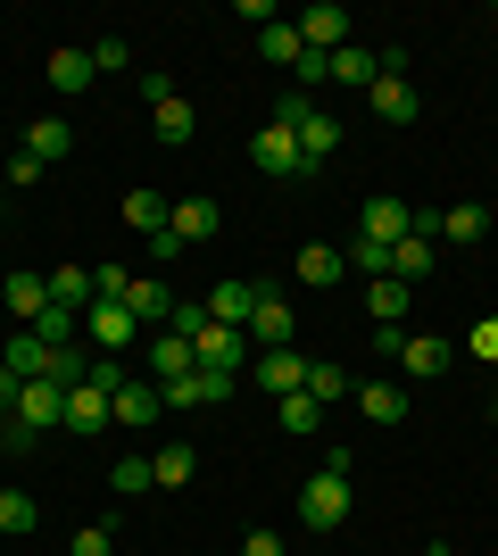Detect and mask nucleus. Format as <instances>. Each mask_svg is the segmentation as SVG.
Returning a JSON list of instances; mask_svg holds the SVG:
<instances>
[{"label": "nucleus", "instance_id": "obj_1", "mask_svg": "<svg viewBox=\"0 0 498 556\" xmlns=\"http://www.w3.org/2000/svg\"><path fill=\"white\" fill-rule=\"evenodd\" d=\"M42 424H67V391H59V382H25L17 416L0 424V448H34V441H42Z\"/></svg>", "mask_w": 498, "mask_h": 556}, {"label": "nucleus", "instance_id": "obj_2", "mask_svg": "<svg viewBox=\"0 0 498 556\" xmlns=\"http://www.w3.org/2000/svg\"><path fill=\"white\" fill-rule=\"evenodd\" d=\"M299 523L308 532H341L349 523V473H308L299 482Z\"/></svg>", "mask_w": 498, "mask_h": 556}, {"label": "nucleus", "instance_id": "obj_3", "mask_svg": "<svg viewBox=\"0 0 498 556\" xmlns=\"http://www.w3.org/2000/svg\"><path fill=\"white\" fill-rule=\"evenodd\" d=\"M84 341H92L100 357H125V349L142 341V325H133V307H125V300H92V307H84Z\"/></svg>", "mask_w": 498, "mask_h": 556}, {"label": "nucleus", "instance_id": "obj_4", "mask_svg": "<svg viewBox=\"0 0 498 556\" xmlns=\"http://www.w3.org/2000/svg\"><path fill=\"white\" fill-rule=\"evenodd\" d=\"M175 300H183V291H175L166 275H133V282H125V307H133V325H142V332L175 325Z\"/></svg>", "mask_w": 498, "mask_h": 556}, {"label": "nucleus", "instance_id": "obj_5", "mask_svg": "<svg viewBox=\"0 0 498 556\" xmlns=\"http://www.w3.org/2000/svg\"><path fill=\"white\" fill-rule=\"evenodd\" d=\"M250 382H258L266 399H291V391H308V357H299V349H258Z\"/></svg>", "mask_w": 498, "mask_h": 556}, {"label": "nucleus", "instance_id": "obj_6", "mask_svg": "<svg viewBox=\"0 0 498 556\" xmlns=\"http://www.w3.org/2000/svg\"><path fill=\"white\" fill-rule=\"evenodd\" d=\"M291 332H299V316H291V300L266 282L258 307H250V341H258V349H291Z\"/></svg>", "mask_w": 498, "mask_h": 556}, {"label": "nucleus", "instance_id": "obj_7", "mask_svg": "<svg viewBox=\"0 0 498 556\" xmlns=\"http://www.w3.org/2000/svg\"><path fill=\"white\" fill-rule=\"evenodd\" d=\"M291 25H299V42H308V50H324V59H332L341 42H349V9H341V0H316V9H299Z\"/></svg>", "mask_w": 498, "mask_h": 556}, {"label": "nucleus", "instance_id": "obj_8", "mask_svg": "<svg viewBox=\"0 0 498 556\" xmlns=\"http://www.w3.org/2000/svg\"><path fill=\"white\" fill-rule=\"evenodd\" d=\"M191 357H200L208 374H241V366H250V332H233V325H208L200 341H191Z\"/></svg>", "mask_w": 498, "mask_h": 556}, {"label": "nucleus", "instance_id": "obj_9", "mask_svg": "<svg viewBox=\"0 0 498 556\" xmlns=\"http://www.w3.org/2000/svg\"><path fill=\"white\" fill-rule=\"evenodd\" d=\"M357 225H366V241H382V250H391V241H407V232H416V208H407V200H391V191H374Z\"/></svg>", "mask_w": 498, "mask_h": 556}, {"label": "nucleus", "instance_id": "obj_10", "mask_svg": "<svg viewBox=\"0 0 498 556\" xmlns=\"http://www.w3.org/2000/svg\"><path fill=\"white\" fill-rule=\"evenodd\" d=\"M258 291H266V282H216V291H208L200 307H208V325H233V332H250V307H258Z\"/></svg>", "mask_w": 498, "mask_h": 556}, {"label": "nucleus", "instance_id": "obj_11", "mask_svg": "<svg viewBox=\"0 0 498 556\" xmlns=\"http://www.w3.org/2000/svg\"><path fill=\"white\" fill-rule=\"evenodd\" d=\"M250 166H258V175H308V166H299V141H291L283 125H258V141H250Z\"/></svg>", "mask_w": 498, "mask_h": 556}, {"label": "nucleus", "instance_id": "obj_12", "mask_svg": "<svg viewBox=\"0 0 498 556\" xmlns=\"http://www.w3.org/2000/svg\"><path fill=\"white\" fill-rule=\"evenodd\" d=\"M0 300H9V316H17V325H42V307H50V275H25V266H9Z\"/></svg>", "mask_w": 498, "mask_h": 556}, {"label": "nucleus", "instance_id": "obj_13", "mask_svg": "<svg viewBox=\"0 0 498 556\" xmlns=\"http://www.w3.org/2000/svg\"><path fill=\"white\" fill-rule=\"evenodd\" d=\"M366 109H374L382 125H416V116H424V92H416V84H391V75H374Z\"/></svg>", "mask_w": 498, "mask_h": 556}, {"label": "nucleus", "instance_id": "obj_14", "mask_svg": "<svg viewBox=\"0 0 498 556\" xmlns=\"http://www.w3.org/2000/svg\"><path fill=\"white\" fill-rule=\"evenodd\" d=\"M142 366H150V382H183L191 366H200V357H191V341H175V332H150V349H142Z\"/></svg>", "mask_w": 498, "mask_h": 556}, {"label": "nucleus", "instance_id": "obj_15", "mask_svg": "<svg viewBox=\"0 0 498 556\" xmlns=\"http://www.w3.org/2000/svg\"><path fill=\"white\" fill-rule=\"evenodd\" d=\"M108 407H117V424H125V432H150V424L166 416V399H158V382H125V391L108 399Z\"/></svg>", "mask_w": 498, "mask_h": 556}, {"label": "nucleus", "instance_id": "obj_16", "mask_svg": "<svg viewBox=\"0 0 498 556\" xmlns=\"http://www.w3.org/2000/svg\"><path fill=\"white\" fill-rule=\"evenodd\" d=\"M166 225H175V241H216V232H225V208H216V200H175V216H166Z\"/></svg>", "mask_w": 498, "mask_h": 556}, {"label": "nucleus", "instance_id": "obj_17", "mask_svg": "<svg viewBox=\"0 0 498 556\" xmlns=\"http://www.w3.org/2000/svg\"><path fill=\"white\" fill-rule=\"evenodd\" d=\"M291 141H299V166L316 175V166H324L332 150H341V116H332V109H316V116H308V125H299Z\"/></svg>", "mask_w": 498, "mask_h": 556}, {"label": "nucleus", "instance_id": "obj_18", "mask_svg": "<svg viewBox=\"0 0 498 556\" xmlns=\"http://www.w3.org/2000/svg\"><path fill=\"white\" fill-rule=\"evenodd\" d=\"M432 257H440V241H424V232H407V241H391V275L416 291V282H432Z\"/></svg>", "mask_w": 498, "mask_h": 556}, {"label": "nucleus", "instance_id": "obj_19", "mask_svg": "<svg viewBox=\"0 0 498 556\" xmlns=\"http://www.w3.org/2000/svg\"><path fill=\"white\" fill-rule=\"evenodd\" d=\"M407 307H416V291H407L399 275H374V282H366V316H374V325H407Z\"/></svg>", "mask_w": 498, "mask_h": 556}, {"label": "nucleus", "instance_id": "obj_20", "mask_svg": "<svg viewBox=\"0 0 498 556\" xmlns=\"http://www.w3.org/2000/svg\"><path fill=\"white\" fill-rule=\"evenodd\" d=\"M108 424H117L108 391H92V382H75V391H67V432H108Z\"/></svg>", "mask_w": 498, "mask_h": 556}, {"label": "nucleus", "instance_id": "obj_21", "mask_svg": "<svg viewBox=\"0 0 498 556\" xmlns=\"http://www.w3.org/2000/svg\"><path fill=\"white\" fill-rule=\"evenodd\" d=\"M0 366L17 374V382H42V374H50V341H42V332H25V325H17V341L0 349Z\"/></svg>", "mask_w": 498, "mask_h": 556}, {"label": "nucleus", "instance_id": "obj_22", "mask_svg": "<svg viewBox=\"0 0 498 556\" xmlns=\"http://www.w3.org/2000/svg\"><path fill=\"white\" fill-rule=\"evenodd\" d=\"M357 416H366V424H407V391H399V382H357Z\"/></svg>", "mask_w": 498, "mask_h": 556}, {"label": "nucleus", "instance_id": "obj_23", "mask_svg": "<svg viewBox=\"0 0 498 556\" xmlns=\"http://www.w3.org/2000/svg\"><path fill=\"white\" fill-rule=\"evenodd\" d=\"M498 216L482 208V200H457V208H440V241H449V250H465V241H482V232H490Z\"/></svg>", "mask_w": 498, "mask_h": 556}, {"label": "nucleus", "instance_id": "obj_24", "mask_svg": "<svg viewBox=\"0 0 498 556\" xmlns=\"http://www.w3.org/2000/svg\"><path fill=\"white\" fill-rule=\"evenodd\" d=\"M17 150H25V159H67V150H75V134H67V116H34V125H25V141H17Z\"/></svg>", "mask_w": 498, "mask_h": 556}, {"label": "nucleus", "instance_id": "obj_25", "mask_svg": "<svg viewBox=\"0 0 498 556\" xmlns=\"http://www.w3.org/2000/svg\"><path fill=\"white\" fill-rule=\"evenodd\" d=\"M92 300H100L92 266H59V275H50V307H67V316H84Z\"/></svg>", "mask_w": 498, "mask_h": 556}, {"label": "nucleus", "instance_id": "obj_26", "mask_svg": "<svg viewBox=\"0 0 498 556\" xmlns=\"http://www.w3.org/2000/svg\"><path fill=\"white\" fill-rule=\"evenodd\" d=\"M399 366L416 374V382H432V374H449V341H440V332H407Z\"/></svg>", "mask_w": 498, "mask_h": 556}, {"label": "nucleus", "instance_id": "obj_27", "mask_svg": "<svg viewBox=\"0 0 498 556\" xmlns=\"http://www.w3.org/2000/svg\"><path fill=\"white\" fill-rule=\"evenodd\" d=\"M191 473H200V457H191L183 441H166V448H150V482H158V490H183Z\"/></svg>", "mask_w": 498, "mask_h": 556}, {"label": "nucleus", "instance_id": "obj_28", "mask_svg": "<svg viewBox=\"0 0 498 556\" xmlns=\"http://www.w3.org/2000/svg\"><path fill=\"white\" fill-rule=\"evenodd\" d=\"M341 275H349V257H341V250H324V241H308V250H299V282H308V291H332Z\"/></svg>", "mask_w": 498, "mask_h": 556}, {"label": "nucleus", "instance_id": "obj_29", "mask_svg": "<svg viewBox=\"0 0 498 556\" xmlns=\"http://www.w3.org/2000/svg\"><path fill=\"white\" fill-rule=\"evenodd\" d=\"M150 125H158V141H175V150H183L191 134H200V116H191V100L175 92V100H158V109H150Z\"/></svg>", "mask_w": 498, "mask_h": 556}, {"label": "nucleus", "instance_id": "obj_30", "mask_svg": "<svg viewBox=\"0 0 498 556\" xmlns=\"http://www.w3.org/2000/svg\"><path fill=\"white\" fill-rule=\"evenodd\" d=\"M332 84H357V92H374V50H366V42H341V50H332Z\"/></svg>", "mask_w": 498, "mask_h": 556}, {"label": "nucleus", "instance_id": "obj_31", "mask_svg": "<svg viewBox=\"0 0 498 556\" xmlns=\"http://www.w3.org/2000/svg\"><path fill=\"white\" fill-rule=\"evenodd\" d=\"M357 382H349V366H332V357H308V399L316 407H332V399H349Z\"/></svg>", "mask_w": 498, "mask_h": 556}, {"label": "nucleus", "instance_id": "obj_32", "mask_svg": "<svg viewBox=\"0 0 498 556\" xmlns=\"http://www.w3.org/2000/svg\"><path fill=\"white\" fill-rule=\"evenodd\" d=\"M50 84L59 92H92V50H50Z\"/></svg>", "mask_w": 498, "mask_h": 556}, {"label": "nucleus", "instance_id": "obj_33", "mask_svg": "<svg viewBox=\"0 0 498 556\" xmlns=\"http://www.w3.org/2000/svg\"><path fill=\"white\" fill-rule=\"evenodd\" d=\"M299 50H308V42H299V25H266V34H258L266 67H299Z\"/></svg>", "mask_w": 498, "mask_h": 556}, {"label": "nucleus", "instance_id": "obj_34", "mask_svg": "<svg viewBox=\"0 0 498 556\" xmlns=\"http://www.w3.org/2000/svg\"><path fill=\"white\" fill-rule=\"evenodd\" d=\"M34 523H42V507H34L25 490H0V532H9V540H25Z\"/></svg>", "mask_w": 498, "mask_h": 556}, {"label": "nucleus", "instance_id": "obj_35", "mask_svg": "<svg viewBox=\"0 0 498 556\" xmlns=\"http://www.w3.org/2000/svg\"><path fill=\"white\" fill-rule=\"evenodd\" d=\"M274 416H283V432H316V424H324V407H316L308 391H291V399H274Z\"/></svg>", "mask_w": 498, "mask_h": 556}, {"label": "nucleus", "instance_id": "obj_36", "mask_svg": "<svg viewBox=\"0 0 498 556\" xmlns=\"http://www.w3.org/2000/svg\"><path fill=\"white\" fill-rule=\"evenodd\" d=\"M166 216L175 208H166L158 191H133V200H125V225H142V232H166Z\"/></svg>", "mask_w": 498, "mask_h": 556}, {"label": "nucleus", "instance_id": "obj_37", "mask_svg": "<svg viewBox=\"0 0 498 556\" xmlns=\"http://www.w3.org/2000/svg\"><path fill=\"white\" fill-rule=\"evenodd\" d=\"M341 257H349V266H357L366 282H374V275H391V250H382V241H366V232H357V241H349Z\"/></svg>", "mask_w": 498, "mask_h": 556}, {"label": "nucleus", "instance_id": "obj_38", "mask_svg": "<svg viewBox=\"0 0 498 556\" xmlns=\"http://www.w3.org/2000/svg\"><path fill=\"white\" fill-rule=\"evenodd\" d=\"M108 490H117V498H133V490H158V482H150V457H117Z\"/></svg>", "mask_w": 498, "mask_h": 556}, {"label": "nucleus", "instance_id": "obj_39", "mask_svg": "<svg viewBox=\"0 0 498 556\" xmlns=\"http://www.w3.org/2000/svg\"><path fill=\"white\" fill-rule=\"evenodd\" d=\"M125 67H133V50H125L117 34H100L92 42V75H125Z\"/></svg>", "mask_w": 498, "mask_h": 556}, {"label": "nucleus", "instance_id": "obj_40", "mask_svg": "<svg viewBox=\"0 0 498 556\" xmlns=\"http://www.w3.org/2000/svg\"><path fill=\"white\" fill-rule=\"evenodd\" d=\"M308 116H316V100H308V92H274V125H283V134H299Z\"/></svg>", "mask_w": 498, "mask_h": 556}, {"label": "nucleus", "instance_id": "obj_41", "mask_svg": "<svg viewBox=\"0 0 498 556\" xmlns=\"http://www.w3.org/2000/svg\"><path fill=\"white\" fill-rule=\"evenodd\" d=\"M67 556H117V532H108V523H84V532L67 540Z\"/></svg>", "mask_w": 498, "mask_h": 556}, {"label": "nucleus", "instance_id": "obj_42", "mask_svg": "<svg viewBox=\"0 0 498 556\" xmlns=\"http://www.w3.org/2000/svg\"><path fill=\"white\" fill-rule=\"evenodd\" d=\"M0 175H9V184H42V159H25V150H17V159H0Z\"/></svg>", "mask_w": 498, "mask_h": 556}, {"label": "nucleus", "instance_id": "obj_43", "mask_svg": "<svg viewBox=\"0 0 498 556\" xmlns=\"http://www.w3.org/2000/svg\"><path fill=\"white\" fill-rule=\"evenodd\" d=\"M241 556H283V532H250V540H241Z\"/></svg>", "mask_w": 498, "mask_h": 556}, {"label": "nucleus", "instance_id": "obj_44", "mask_svg": "<svg viewBox=\"0 0 498 556\" xmlns=\"http://www.w3.org/2000/svg\"><path fill=\"white\" fill-rule=\"evenodd\" d=\"M17 391H25V382H17V374H9V366H0V424L17 416Z\"/></svg>", "mask_w": 498, "mask_h": 556}, {"label": "nucleus", "instance_id": "obj_45", "mask_svg": "<svg viewBox=\"0 0 498 556\" xmlns=\"http://www.w3.org/2000/svg\"><path fill=\"white\" fill-rule=\"evenodd\" d=\"M474 357H490V366H498V316H490V325H474Z\"/></svg>", "mask_w": 498, "mask_h": 556}, {"label": "nucleus", "instance_id": "obj_46", "mask_svg": "<svg viewBox=\"0 0 498 556\" xmlns=\"http://www.w3.org/2000/svg\"><path fill=\"white\" fill-rule=\"evenodd\" d=\"M416 556H449V548H416Z\"/></svg>", "mask_w": 498, "mask_h": 556}, {"label": "nucleus", "instance_id": "obj_47", "mask_svg": "<svg viewBox=\"0 0 498 556\" xmlns=\"http://www.w3.org/2000/svg\"><path fill=\"white\" fill-rule=\"evenodd\" d=\"M0 282H9V257H0Z\"/></svg>", "mask_w": 498, "mask_h": 556}, {"label": "nucleus", "instance_id": "obj_48", "mask_svg": "<svg viewBox=\"0 0 498 556\" xmlns=\"http://www.w3.org/2000/svg\"><path fill=\"white\" fill-rule=\"evenodd\" d=\"M0 191H9V175H0Z\"/></svg>", "mask_w": 498, "mask_h": 556}, {"label": "nucleus", "instance_id": "obj_49", "mask_svg": "<svg viewBox=\"0 0 498 556\" xmlns=\"http://www.w3.org/2000/svg\"><path fill=\"white\" fill-rule=\"evenodd\" d=\"M490 382H498V366H490Z\"/></svg>", "mask_w": 498, "mask_h": 556}]
</instances>
